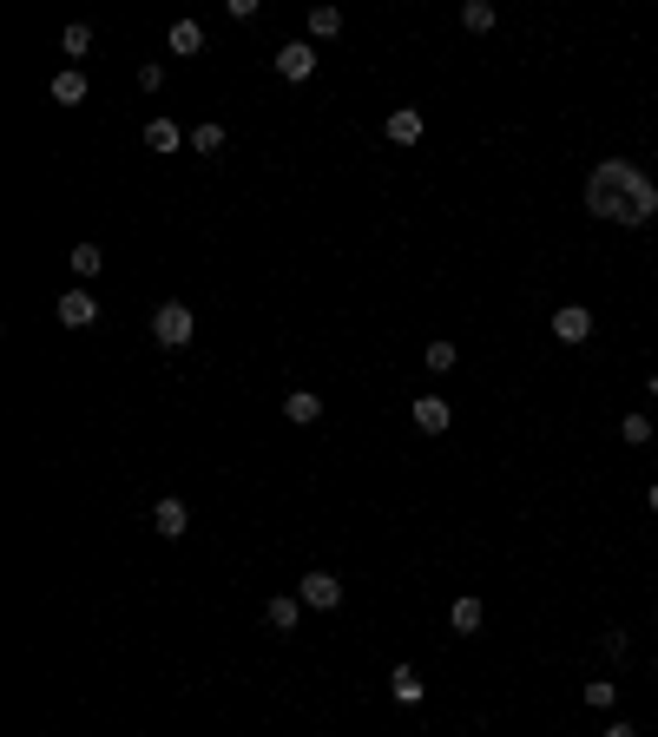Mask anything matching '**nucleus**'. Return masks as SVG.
<instances>
[{
    "mask_svg": "<svg viewBox=\"0 0 658 737\" xmlns=\"http://www.w3.org/2000/svg\"><path fill=\"white\" fill-rule=\"evenodd\" d=\"M599 652H606V659H626V652H632V639H626V632H619V626H612L606 639H599Z\"/></svg>",
    "mask_w": 658,
    "mask_h": 737,
    "instance_id": "393cba45",
    "label": "nucleus"
},
{
    "mask_svg": "<svg viewBox=\"0 0 658 737\" xmlns=\"http://www.w3.org/2000/svg\"><path fill=\"white\" fill-rule=\"evenodd\" d=\"M652 678H658V659H652Z\"/></svg>",
    "mask_w": 658,
    "mask_h": 737,
    "instance_id": "2f4dec72",
    "label": "nucleus"
},
{
    "mask_svg": "<svg viewBox=\"0 0 658 737\" xmlns=\"http://www.w3.org/2000/svg\"><path fill=\"white\" fill-rule=\"evenodd\" d=\"M139 93H165V66H139Z\"/></svg>",
    "mask_w": 658,
    "mask_h": 737,
    "instance_id": "a878e982",
    "label": "nucleus"
},
{
    "mask_svg": "<svg viewBox=\"0 0 658 737\" xmlns=\"http://www.w3.org/2000/svg\"><path fill=\"white\" fill-rule=\"evenodd\" d=\"M599 737H639V731H632L626 718H612V724H606V731H599Z\"/></svg>",
    "mask_w": 658,
    "mask_h": 737,
    "instance_id": "cd10ccee",
    "label": "nucleus"
},
{
    "mask_svg": "<svg viewBox=\"0 0 658 737\" xmlns=\"http://www.w3.org/2000/svg\"><path fill=\"white\" fill-rule=\"evenodd\" d=\"M60 53H66V60L79 66V60H86V53H93V27H86V20H73V27L60 33Z\"/></svg>",
    "mask_w": 658,
    "mask_h": 737,
    "instance_id": "a211bd4d",
    "label": "nucleus"
},
{
    "mask_svg": "<svg viewBox=\"0 0 658 737\" xmlns=\"http://www.w3.org/2000/svg\"><path fill=\"white\" fill-rule=\"evenodd\" d=\"M645 507H652V514H658V481H652V487H645Z\"/></svg>",
    "mask_w": 658,
    "mask_h": 737,
    "instance_id": "c85d7f7f",
    "label": "nucleus"
},
{
    "mask_svg": "<svg viewBox=\"0 0 658 737\" xmlns=\"http://www.w3.org/2000/svg\"><path fill=\"white\" fill-rule=\"evenodd\" d=\"M448 626H455L461 639H474V632L487 626V606H481V599H474V593H461L455 606H448Z\"/></svg>",
    "mask_w": 658,
    "mask_h": 737,
    "instance_id": "ddd939ff",
    "label": "nucleus"
},
{
    "mask_svg": "<svg viewBox=\"0 0 658 737\" xmlns=\"http://www.w3.org/2000/svg\"><path fill=\"white\" fill-rule=\"evenodd\" d=\"M303 27H310V40H336V33H343V14H336V7H310Z\"/></svg>",
    "mask_w": 658,
    "mask_h": 737,
    "instance_id": "aec40b11",
    "label": "nucleus"
},
{
    "mask_svg": "<svg viewBox=\"0 0 658 737\" xmlns=\"http://www.w3.org/2000/svg\"><path fill=\"white\" fill-rule=\"evenodd\" d=\"M66 270H73L79 283H93L99 270H106V251H99V244H73V251H66Z\"/></svg>",
    "mask_w": 658,
    "mask_h": 737,
    "instance_id": "f3484780",
    "label": "nucleus"
},
{
    "mask_svg": "<svg viewBox=\"0 0 658 737\" xmlns=\"http://www.w3.org/2000/svg\"><path fill=\"white\" fill-rule=\"evenodd\" d=\"M408 422L422 428V435H448V422H455V408L441 402V395H422V402L408 408Z\"/></svg>",
    "mask_w": 658,
    "mask_h": 737,
    "instance_id": "1a4fd4ad",
    "label": "nucleus"
},
{
    "mask_svg": "<svg viewBox=\"0 0 658 737\" xmlns=\"http://www.w3.org/2000/svg\"><path fill=\"white\" fill-rule=\"evenodd\" d=\"M165 47H172L178 60H198V53L211 47V40H204V27H198V20H172V27H165Z\"/></svg>",
    "mask_w": 658,
    "mask_h": 737,
    "instance_id": "9b49d317",
    "label": "nucleus"
},
{
    "mask_svg": "<svg viewBox=\"0 0 658 737\" xmlns=\"http://www.w3.org/2000/svg\"><path fill=\"white\" fill-rule=\"evenodd\" d=\"M553 343H566V349H580L586 336H593V310H586V303H560V310H553Z\"/></svg>",
    "mask_w": 658,
    "mask_h": 737,
    "instance_id": "20e7f679",
    "label": "nucleus"
},
{
    "mask_svg": "<svg viewBox=\"0 0 658 737\" xmlns=\"http://www.w3.org/2000/svg\"><path fill=\"white\" fill-rule=\"evenodd\" d=\"M310 73H316V47H310V40H283V47H277V79L303 86Z\"/></svg>",
    "mask_w": 658,
    "mask_h": 737,
    "instance_id": "0eeeda50",
    "label": "nucleus"
},
{
    "mask_svg": "<svg viewBox=\"0 0 658 737\" xmlns=\"http://www.w3.org/2000/svg\"><path fill=\"white\" fill-rule=\"evenodd\" d=\"M461 27H468V33H494V7H487V0H461Z\"/></svg>",
    "mask_w": 658,
    "mask_h": 737,
    "instance_id": "4be33fe9",
    "label": "nucleus"
},
{
    "mask_svg": "<svg viewBox=\"0 0 658 737\" xmlns=\"http://www.w3.org/2000/svg\"><path fill=\"white\" fill-rule=\"evenodd\" d=\"M297 599H303L310 612H336V606H343V580L316 566V573H303V580H297Z\"/></svg>",
    "mask_w": 658,
    "mask_h": 737,
    "instance_id": "7ed1b4c3",
    "label": "nucleus"
},
{
    "mask_svg": "<svg viewBox=\"0 0 658 737\" xmlns=\"http://www.w3.org/2000/svg\"><path fill=\"white\" fill-rule=\"evenodd\" d=\"M619 441H626V448H645V441H652V415H619Z\"/></svg>",
    "mask_w": 658,
    "mask_h": 737,
    "instance_id": "5701e85b",
    "label": "nucleus"
},
{
    "mask_svg": "<svg viewBox=\"0 0 658 737\" xmlns=\"http://www.w3.org/2000/svg\"><path fill=\"white\" fill-rule=\"evenodd\" d=\"M586 705H593V711H612V705H619V685H612V678H593V685H586Z\"/></svg>",
    "mask_w": 658,
    "mask_h": 737,
    "instance_id": "b1692460",
    "label": "nucleus"
},
{
    "mask_svg": "<svg viewBox=\"0 0 658 737\" xmlns=\"http://www.w3.org/2000/svg\"><path fill=\"white\" fill-rule=\"evenodd\" d=\"M86 93H93V79L79 73V66H60V73H53V99H60V106H86Z\"/></svg>",
    "mask_w": 658,
    "mask_h": 737,
    "instance_id": "4468645a",
    "label": "nucleus"
},
{
    "mask_svg": "<svg viewBox=\"0 0 658 737\" xmlns=\"http://www.w3.org/2000/svg\"><path fill=\"white\" fill-rule=\"evenodd\" d=\"M645 389H652V395H658V369H652V376H645Z\"/></svg>",
    "mask_w": 658,
    "mask_h": 737,
    "instance_id": "c756f323",
    "label": "nucleus"
},
{
    "mask_svg": "<svg viewBox=\"0 0 658 737\" xmlns=\"http://www.w3.org/2000/svg\"><path fill=\"white\" fill-rule=\"evenodd\" d=\"M389 698H395V705H422V698H428L422 672H415V665H395V672H389Z\"/></svg>",
    "mask_w": 658,
    "mask_h": 737,
    "instance_id": "2eb2a0df",
    "label": "nucleus"
},
{
    "mask_svg": "<svg viewBox=\"0 0 658 737\" xmlns=\"http://www.w3.org/2000/svg\"><path fill=\"white\" fill-rule=\"evenodd\" d=\"M185 527H191V507L178 501V494H165V501L152 507V534L158 540H185Z\"/></svg>",
    "mask_w": 658,
    "mask_h": 737,
    "instance_id": "6e6552de",
    "label": "nucleus"
},
{
    "mask_svg": "<svg viewBox=\"0 0 658 737\" xmlns=\"http://www.w3.org/2000/svg\"><path fill=\"white\" fill-rule=\"evenodd\" d=\"M145 145L152 152H178V145H191V132L178 119H145Z\"/></svg>",
    "mask_w": 658,
    "mask_h": 737,
    "instance_id": "dca6fc26",
    "label": "nucleus"
},
{
    "mask_svg": "<svg viewBox=\"0 0 658 737\" xmlns=\"http://www.w3.org/2000/svg\"><path fill=\"white\" fill-rule=\"evenodd\" d=\"M303 612H310V606H303L297 593H277V599L264 606V626H270V632H297V626H303Z\"/></svg>",
    "mask_w": 658,
    "mask_h": 737,
    "instance_id": "f8f14e48",
    "label": "nucleus"
},
{
    "mask_svg": "<svg viewBox=\"0 0 658 737\" xmlns=\"http://www.w3.org/2000/svg\"><path fill=\"white\" fill-rule=\"evenodd\" d=\"M224 14H231V20H257V14H264V0H224Z\"/></svg>",
    "mask_w": 658,
    "mask_h": 737,
    "instance_id": "bb28decb",
    "label": "nucleus"
},
{
    "mask_svg": "<svg viewBox=\"0 0 658 737\" xmlns=\"http://www.w3.org/2000/svg\"><path fill=\"white\" fill-rule=\"evenodd\" d=\"M455 362H461V349H455V343H428L422 369H428V376H455Z\"/></svg>",
    "mask_w": 658,
    "mask_h": 737,
    "instance_id": "412c9836",
    "label": "nucleus"
},
{
    "mask_svg": "<svg viewBox=\"0 0 658 737\" xmlns=\"http://www.w3.org/2000/svg\"><path fill=\"white\" fill-rule=\"evenodd\" d=\"M53 316H60L66 330H93V323H99L106 310H99V297H93V290H66V297L53 303Z\"/></svg>",
    "mask_w": 658,
    "mask_h": 737,
    "instance_id": "39448f33",
    "label": "nucleus"
},
{
    "mask_svg": "<svg viewBox=\"0 0 658 737\" xmlns=\"http://www.w3.org/2000/svg\"><path fill=\"white\" fill-rule=\"evenodd\" d=\"M152 336H158L165 349H185L191 336H198V310H191L185 297H165V303L152 310Z\"/></svg>",
    "mask_w": 658,
    "mask_h": 737,
    "instance_id": "f03ea898",
    "label": "nucleus"
},
{
    "mask_svg": "<svg viewBox=\"0 0 658 737\" xmlns=\"http://www.w3.org/2000/svg\"><path fill=\"white\" fill-rule=\"evenodd\" d=\"M283 422L316 428V422H323V395H316V389H290V395H283Z\"/></svg>",
    "mask_w": 658,
    "mask_h": 737,
    "instance_id": "9d476101",
    "label": "nucleus"
},
{
    "mask_svg": "<svg viewBox=\"0 0 658 737\" xmlns=\"http://www.w3.org/2000/svg\"><path fill=\"white\" fill-rule=\"evenodd\" d=\"M652 619H658V599H652Z\"/></svg>",
    "mask_w": 658,
    "mask_h": 737,
    "instance_id": "7c9ffc66",
    "label": "nucleus"
},
{
    "mask_svg": "<svg viewBox=\"0 0 658 737\" xmlns=\"http://www.w3.org/2000/svg\"><path fill=\"white\" fill-rule=\"evenodd\" d=\"M224 139H231V132H224L218 119H198V126H191V152H204V158L224 152Z\"/></svg>",
    "mask_w": 658,
    "mask_h": 737,
    "instance_id": "6ab92c4d",
    "label": "nucleus"
},
{
    "mask_svg": "<svg viewBox=\"0 0 658 737\" xmlns=\"http://www.w3.org/2000/svg\"><path fill=\"white\" fill-rule=\"evenodd\" d=\"M586 211L606 224H626V231H645L658 218V178L639 158H599L586 172Z\"/></svg>",
    "mask_w": 658,
    "mask_h": 737,
    "instance_id": "f257e3e1",
    "label": "nucleus"
},
{
    "mask_svg": "<svg viewBox=\"0 0 658 737\" xmlns=\"http://www.w3.org/2000/svg\"><path fill=\"white\" fill-rule=\"evenodd\" d=\"M422 132H428L422 106H395L389 119H382V139H389V145H402V152H408V145H422Z\"/></svg>",
    "mask_w": 658,
    "mask_h": 737,
    "instance_id": "423d86ee",
    "label": "nucleus"
}]
</instances>
